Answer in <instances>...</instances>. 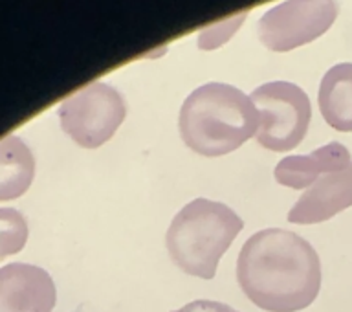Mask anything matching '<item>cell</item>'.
<instances>
[{"label": "cell", "instance_id": "8992f818", "mask_svg": "<svg viewBox=\"0 0 352 312\" xmlns=\"http://www.w3.org/2000/svg\"><path fill=\"white\" fill-rule=\"evenodd\" d=\"M336 17V0H285L261 17L258 39L272 52H288L323 35Z\"/></svg>", "mask_w": 352, "mask_h": 312}, {"label": "cell", "instance_id": "6da1fadb", "mask_svg": "<svg viewBox=\"0 0 352 312\" xmlns=\"http://www.w3.org/2000/svg\"><path fill=\"white\" fill-rule=\"evenodd\" d=\"M236 281L258 309L297 312L312 305L321 289V261L307 239L268 228L253 233L236 261Z\"/></svg>", "mask_w": 352, "mask_h": 312}, {"label": "cell", "instance_id": "3957f363", "mask_svg": "<svg viewBox=\"0 0 352 312\" xmlns=\"http://www.w3.org/2000/svg\"><path fill=\"white\" fill-rule=\"evenodd\" d=\"M244 228L239 215L226 204L195 198L176 214L165 245L173 263L189 275L213 280L220 258Z\"/></svg>", "mask_w": 352, "mask_h": 312}, {"label": "cell", "instance_id": "5b68a950", "mask_svg": "<svg viewBox=\"0 0 352 312\" xmlns=\"http://www.w3.org/2000/svg\"><path fill=\"white\" fill-rule=\"evenodd\" d=\"M125 99L107 83H90L59 107L63 131L85 149H98L114 136L125 121Z\"/></svg>", "mask_w": 352, "mask_h": 312}, {"label": "cell", "instance_id": "8fae6325", "mask_svg": "<svg viewBox=\"0 0 352 312\" xmlns=\"http://www.w3.org/2000/svg\"><path fill=\"white\" fill-rule=\"evenodd\" d=\"M35 176L32 149L19 136H8L0 143V200H13L30 189Z\"/></svg>", "mask_w": 352, "mask_h": 312}, {"label": "cell", "instance_id": "9c48e42d", "mask_svg": "<svg viewBox=\"0 0 352 312\" xmlns=\"http://www.w3.org/2000/svg\"><path fill=\"white\" fill-rule=\"evenodd\" d=\"M352 164L349 149L340 142H330L324 147L302 156H286L275 165L277 184L292 189H308L319 176L338 173Z\"/></svg>", "mask_w": 352, "mask_h": 312}, {"label": "cell", "instance_id": "ba28073f", "mask_svg": "<svg viewBox=\"0 0 352 312\" xmlns=\"http://www.w3.org/2000/svg\"><path fill=\"white\" fill-rule=\"evenodd\" d=\"M352 206V164L343 171L319 176L288 211L292 225H318Z\"/></svg>", "mask_w": 352, "mask_h": 312}, {"label": "cell", "instance_id": "52a82bcc", "mask_svg": "<svg viewBox=\"0 0 352 312\" xmlns=\"http://www.w3.org/2000/svg\"><path fill=\"white\" fill-rule=\"evenodd\" d=\"M57 300L54 280L35 264L0 269V312H52Z\"/></svg>", "mask_w": 352, "mask_h": 312}, {"label": "cell", "instance_id": "7c38bea8", "mask_svg": "<svg viewBox=\"0 0 352 312\" xmlns=\"http://www.w3.org/2000/svg\"><path fill=\"white\" fill-rule=\"evenodd\" d=\"M28 237L26 220L15 209H0V258L16 253Z\"/></svg>", "mask_w": 352, "mask_h": 312}, {"label": "cell", "instance_id": "30bf717a", "mask_svg": "<svg viewBox=\"0 0 352 312\" xmlns=\"http://www.w3.org/2000/svg\"><path fill=\"white\" fill-rule=\"evenodd\" d=\"M318 103L323 120L332 129L352 132V63H340L324 74Z\"/></svg>", "mask_w": 352, "mask_h": 312}, {"label": "cell", "instance_id": "277c9868", "mask_svg": "<svg viewBox=\"0 0 352 312\" xmlns=\"http://www.w3.org/2000/svg\"><path fill=\"white\" fill-rule=\"evenodd\" d=\"M261 112L257 142L261 147L286 153L296 149L312 120V105L301 87L288 81H272L250 96Z\"/></svg>", "mask_w": 352, "mask_h": 312}, {"label": "cell", "instance_id": "4fadbf2b", "mask_svg": "<svg viewBox=\"0 0 352 312\" xmlns=\"http://www.w3.org/2000/svg\"><path fill=\"white\" fill-rule=\"evenodd\" d=\"M170 312H236L235 309H231L230 305L220 302H211V300H197V302H191L184 305L178 311Z\"/></svg>", "mask_w": 352, "mask_h": 312}, {"label": "cell", "instance_id": "7a4b0ae2", "mask_svg": "<svg viewBox=\"0 0 352 312\" xmlns=\"http://www.w3.org/2000/svg\"><path fill=\"white\" fill-rule=\"evenodd\" d=\"M261 112L250 96L226 83H208L192 90L180 110V136L192 153L224 156L257 136Z\"/></svg>", "mask_w": 352, "mask_h": 312}]
</instances>
